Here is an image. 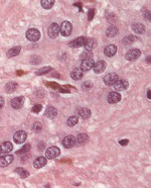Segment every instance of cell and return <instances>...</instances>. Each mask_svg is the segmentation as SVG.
Here are the masks:
<instances>
[{
	"mask_svg": "<svg viewBox=\"0 0 151 188\" xmlns=\"http://www.w3.org/2000/svg\"><path fill=\"white\" fill-rule=\"evenodd\" d=\"M73 25L70 21H63L62 25L59 26V34L63 36H70L72 34Z\"/></svg>",
	"mask_w": 151,
	"mask_h": 188,
	"instance_id": "1",
	"label": "cell"
},
{
	"mask_svg": "<svg viewBox=\"0 0 151 188\" xmlns=\"http://www.w3.org/2000/svg\"><path fill=\"white\" fill-rule=\"evenodd\" d=\"M26 39L30 40V42H38V40L40 39V31L36 29H30L26 31Z\"/></svg>",
	"mask_w": 151,
	"mask_h": 188,
	"instance_id": "2",
	"label": "cell"
},
{
	"mask_svg": "<svg viewBox=\"0 0 151 188\" xmlns=\"http://www.w3.org/2000/svg\"><path fill=\"white\" fill-rule=\"evenodd\" d=\"M59 154H61V150L56 146L49 147L45 152V156H47L48 159H56L57 157H58Z\"/></svg>",
	"mask_w": 151,
	"mask_h": 188,
	"instance_id": "3",
	"label": "cell"
},
{
	"mask_svg": "<svg viewBox=\"0 0 151 188\" xmlns=\"http://www.w3.org/2000/svg\"><path fill=\"white\" fill-rule=\"evenodd\" d=\"M141 55V51L139 49H131L126 54V59L128 61H135L137 60Z\"/></svg>",
	"mask_w": 151,
	"mask_h": 188,
	"instance_id": "4",
	"label": "cell"
},
{
	"mask_svg": "<svg viewBox=\"0 0 151 188\" xmlns=\"http://www.w3.org/2000/svg\"><path fill=\"white\" fill-rule=\"evenodd\" d=\"M48 31V36L50 39H56L58 38V35L59 34V25L57 22H53V24L49 25Z\"/></svg>",
	"mask_w": 151,
	"mask_h": 188,
	"instance_id": "5",
	"label": "cell"
},
{
	"mask_svg": "<svg viewBox=\"0 0 151 188\" xmlns=\"http://www.w3.org/2000/svg\"><path fill=\"white\" fill-rule=\"evenodd\" d=\"M119 79V76L116 73H109L104 77V83L107 86H113V84Z\"/></svg>",
	"mask_w": 151,
	"mask_h": 188,
	"instance_id": "6",
	"label": "cell"
},
{
	"mask_svg": "<svg viewBox=\"0 0 151 188\" xmlns=\"http://www.w3.org/2000/svg\"><path fill=\"white\" fill-rule=\"evenodd\" d=\"M94 64H95V62L93 60V58L83 59V61L81 63V70L82 71H89L93 68Z\"/></svg>",
	"mask_w": 151,
	"mask_h": 188,
	"instance_id": "7",
	"label": "cell"
},
{
	"mask_svg": "<svg viewBox=\"0 0 151 188\" xmlns=\"http://www.w3.org/2000/svg\"><path fill=\"white\" fill-rule=\"evenodd\" d=\"M26 137H27V134L24 131H18L15 132L14 136H13V140H14L16 144H22L26 141Z\"/></svg>",
	"mask_w": 151,
	"mask_h": 188,
	"instance_id": "8",
	"label": "cell"
},
{
	"mask_svg": "<svg viewBox=\"0 0 151 188\" xmlns=\"http://www.w3.org/2000/svg\"><path fill=\"white\" fill-rule=\"evenodd\" d=\"M114 86V89L115 91H124L128 88V86H129V83H128L127 80H117L115 83L113 84Z\"/></svg>",
	"mask_w": 151,
	"mask_h": 188,
	"instance_id": "9",
	"label": "cell"
},
{
	"mask_svg": "<svg viewBox=\"0 0 151 188\" xmlns=\"http://www.w3.org/2000/svg\"><path fill=\"white\" fill-rule=\"evenodd\" d=\"M76 144V137L74 136H67L65 139L63 140V146L65 147L66 149H71L75 146Z\"/></svg>",
	"mask_w": 151,
	"mask_h": 188,
	"instance_id": "10",
	"label": "cell"
},
{
	"mask_svg": "<svg viewBox=\"0 0 151 188\" xmlns=\"http://www.w3.org/2000/svg\"><path fill=\"white\" fill-rule=\"evenodd\" d=\"M121 100V94L117 92V91H113V92H110L108 95V102L111 104H115L118 103Z\"/></svg>",
	"mask_w": 151,
	"mask_h": 188,
	"instance_id": "11",
	"label": "cell"
},
{
	"mask_svg": "<svg viewBox=\"0 0 151 188\" xmlns=\"http://www.w3.org/2000/svg\"><path fill=\"white\" fill-rule=\"evenodd\" d=\"M13 160H14V157L12 155H5L0 157V167H6L8 165H10Z\"/></svg>",
	"mask_w": 151,
	"mask_h": 188,
	"instance_id": "12",
	"label": "cell"
},
{
	"mask_svg": "<svg viewBox=\"0 0 151 188\" xmlns=\"http://www.w3.org/2000/svg\"><path fill=\"white\" fill-rule=\"evenodd\" d=\"M24 103V97L23 96H18L11 100V106L14 109H20Z\"/></svg>",
	"mask_w": 151,
	"mask_h": 188,
	"instance_id": "13",
	"label": "cell"
},
{
	"mask_svg": "<svg viewBox=\"0 0 151 188\" xmlns=\"http://www.w3.org/2000/svg\"><path fill=\"white\" fill-rule=\"evenodd\" d=\"M93 70L96 74H100V73H102L105 71V69H106V63L104 61H98L97 63L94 64L93 66Z\"/></svg>",
	"mask_w": 151,
	"mask_h": 188,
	"instance_id": "14",
	"label": "cell"
},
{
	"mask_svg": "<svg viewBox=\"0 0 151 188\" xmlns=\"http://www.w3.org/2000/svg\"><path fill=\"white\" fill-rule=\"evenodd\" d=\"M86 38L85 36H80V38H77L76 40H72L70 43V47L72 48H80V47H83L86 43Z\"/></svg>",
	"mask_w": 151,
	"mask_h": 188,
	"instance_id": "15",
	"label": "cell"
},
{
	"mask_svg": "<svg viewBox=\"0 0 151 188\" xmlns=\"http://www.w3.org/2000/svg\"><path fill=\"white\" fill-rule=\"evenodd\" d=\"M116 53H117V47L114 45H110V46H108V47L105 48V50H104V54L109 58L115 56Z\"/></svg>",
	"mask_w": 151,
	"mask_h": 188,
	"instance_id": "16",
	"label": "cell"
},
{
	"mask_svg": "<svg viewBox=\"0 0 151 188\" xmlns=\"http://www.w3.org/2000/svg\"><path fill=\"white\" fill-rule=\"evenodd\" d=\"M131 29L137 35H142L145 33V26L142 24H138V22H135V24H132Z\"/></svg>",
	"mask_w": 151,
	"mask_h": 188,
	"instance_id": "17",
	"label": "cell"
},
{
	"mask_svg": "<svg viewBox=\"0 0 151 188\" xmlns=\"http://www.w3.org/2000/svg\"><path fill=\"white\" fill-rule=\"evenodd\" d=\"M118 33H119V30L116 25H110L106 30V35L108 38H115L118 35Z\"/></svg>",
	"mask_w": 151,
	"mask_h": 188,
	"instance_id": "18",
	"label": "cell"
},
{
	"mask_svg": "<svg viewBox=\"0 0 151 188\" xmlns=\"http://www.w3.org/2000/svg\"><path fill=\"white\" fill-rule=\"evenodd\" d=\"M45 165H47V158L43 157V156H42V157L36 158L34 160V162H33V167L36 168V169L43 168V166H45Z\"/></svg>",
	"mask_w": 151,
	"mask_h": 188,
	"instance_id": "19",
	"label": "cell"
},
{
	"mask_svg": "<svg viewBox=\"0 0 151 188\" xmlns=\"http://www.w3.org/2000/svg\"><path fill=\"white\" fill-rule=\"evenodd\" d=\"M77 113L83 120H87V118H89L91 116V110L88 108H79L77 110Z\"/></svg>",
	"mask_w": 151,
	"mask_h": 188,
	"instance_id": "20",
	"label": "cell"
},
{
	"mask_svg": "<svg viewBox=\"0 0 151 188\" xmlns=\"http://www.w3.org/2000/svg\"><path fill=\"white\" fill-rule=\"evenodd\" d=\"M84 46L87 51H92V50L96 48V46H97V40L95 39H87Z\"/></svg>",
	"mask_w": 151,
	"mask_h": 188,
	"instance_id": "21",
	"label": "cell"
},
{
	"mask_svg": "<svg viewBox=\"0 0 151 188\" xmlns=\"http://www.w3.org/2000/svg\"><path fill=\"white\" fill-rule=\"evenodd\" d=\"M84 76V71H82L81 69H75L74 71H72L71 73V77L72 79H74L76 81L81 80Z\"/></svg>",
	"mask_w": 151,
	"mask_h": 188,
	"instance_id": "22",
	"label": "cell"
},
{
	"mask_svg": "<svg viewBox=\"0 0 151 188\" xmlns=\"http://www.w3.org/2000/svg\"><path fill=\"white\" fill-rule=\"evenodd\" d=\"M58 115V110L54 107L53 106H48L47 108V110H45V116L48 118H50V120H53V118L57 117Z\"/></svg>",
	"mask_w": 151,
	"mask_h": 188,
	"instance_id": "23",
	"label": "cell"
},
{
	"mask_svg": "<svg viewBox=\"0 0 151 188\" xmlns=\"http://www.w3.org/2000/svg\"><path fill=\"white\" fill-rule=\"evenodd\" d=\"M88 141H89V137L87 134H80L76 137V142L79 145H85L88 143Z\"/></svg>",
	"mask_w": 151,
	"mask_h": 188,
	"instance_id": "24",
	"label": "cell"
},
{
	"mask_svg": "<svg viewBox=\"0 0 151 188\" xmlns=\"http://www.w3.org/2000/svg\"><path fill=\"white\" fill-rule=\"evenodd\" d=\"M0 147H1V152L2 153H10L13 150V145L10 143V142H4V143Z\"/></svg>",
	"mask_w": 151,
	"mask_h": 188,
	"instance_id": "25",
	"label": "cell"
},
{
	"mask_svg": "<svg viewBox=\"0 0 151 188\" xmlns=\"http://www.w3.org/2000/svg\"><path fill=\"white\" fill-rule=\"evenodd\" d=\"M18 84L15 83V82H9L5 85V92L6 93H12L17 89Z\"/></svg>",
	"mask_w": 151,
	"mask_h": 188,
	"instance_id": "26",
	"label": "cell"
},
{
	"mask_svg": "<svg viewBox=\"0 0 151 188\" xmlns=\"http://www.w3.org/2000/svg\"><path fill=\"white\" fill-rule=\"evenodd\" d=\"M20 51H21V48L20 47H13L12 49H10L7 52V57L8 58L15 57V56H17V55L20 53Z\"/></svg>",
	"mask_w": 151,
	"mask_h": 188,
	"instance_id": "27",
	"label": "cell"
},
{
	"mask_svg": "<svg viewBox=\"0 0 151 188\" xmlns=\"http://www.w3.org/2000/svg\"><path fill=\"white\" fill-rule=\"evenodd\" d=\"M43 8L44 9H50L54 4V0H40Z\"/></svg>",
	"mask_w": 151,
	"mask_h": 188,
	"instance_id": "28",
	"label": "cell"
},
{
	"mask_svg": "<svg viewBox=\"0 0 151 188\" xmlns=\"http://www.w3.org/2000/svg\"><path fill=\"white\" fill-rule=\"evenodd\" d=\"M78 122H79V117H78L77 115H73V116H71V117L68 118L67 125H68V126H75Z\"/></svg>",
	"mask_w": 151,
	"mask_h": 188,
	"instance_id": "29",
	"label": "cell"
},
{
	"mask_svg": "<svg viewBox=\"0 0 151 188\" xmlns=\"http://www.w3.org/2000/svg\"><path fill=\"white\" fill-rule=\"evenodd\" d=\"M15 172H16L17 174H19V176H20L21 178H26V177L29 176L28 171H26L25 169H23V168H16V169H15Z\"/></svg>",
	"mask_w": 151,
	"mask_h": 188,
	"instance_id": "30",
	"label": "cell"
},
{
	"mask_svg": "<svg viewBox=\"0 0 151 188\" xmlns=\"http://www.w3.org/2000/svg\"><path fill=\"white\" fill-rule=\"evenodd\" d=\"M50 71H52V67H43L42 69H38V70L35 72V74L38 76H40V75L47 74V73H48Z\"/></svg>",
	"mask_w": 151,
	"mask_h": 188,
	"instance_id": "31",
	"label": "cell"
},
{
	"mask_svg": "<svg viewBox=\"0 0 151 188\" xmlns=\"http://www.w3.org/2000/svg\"><path fill=\"white\" fill-rule=\"evenodd\" d=\"M30 144H26L25 146H23L22 148L20 149V150H18L17 152L15 153V154H17V155H21V154H26L27 152H29L30 151Z\"/></svg>",
	"mask_w": 151,
	"mask_h": 188,
	"instance_id": "32",
	"label": "cell"
},
{
	"mask_svg": "<svg viewBox=\"0 0 151 188\" xmlns=\"http://www.w3.org/2000/svg\"><path fill=\"white\" fill-rule=\"evenodd\" d=\"M134 40H136V38L134 35H127L124 38V40H123V44L124 45H129V44H132L134 42Z\"/></svg>",
	"mask_w": 151,
	"mask_h": 188,
	"instance_id": "33",
	"label": "cell"
},
{
	"mask_svg": "<svg viewBox=\"0 0 151 188\" xmlns=\"http://www.w3.org/2000/svg\"><path fill=\"white\" fill-rule=\"evenodd\" d=\"M33 130L35 132H42V130H43L42 123H40V122H35L34 125L33 126Z\"/></svg>",
	"mask_w": 151,
	"mask_h": 188,
	"instance_id": "34",
	"label": "cell"
},
{
	"mask_svg": "<svg viewBox=\"0 0 151 188\" xmlns=\"http://www.w3.org/2000/svg\"><path fill=\"white\" fill-rule=\"evenodd\" d=\"M93 87V83L90 81H87V82H84L83 84H82V88H83L84 90H89Z\"/></svg>",
	"mask_w": 151,
	"mask_h": 188,
	"instance_id": "35",
	"label": "cell"
},
{
	"mask_svg": "<svg viewBox=\"0 0 151 188\" xmlns=\"http://www.w3.org/2000/svg\"><path fill=\"white\" fill-rule=\"evenodd\" d=\"M42 109H43V105L42 104H36V105H34V106L33 107V111L34 113H39Z\"/></svg>",
	"mask_w": 151,
	"mask_h": 188,
	"instance_id": "36",
	"label": "cell"
},
{
	"mask_svg": "<svg viewBox=\"0 0 151 188\" xmlns=\"http://www.w3.org/2000/svg\"><path fill=\"white\" fill-rule=\"evenodd\" d=\"M92 53H90V51H87L86 53L82 54V59H87V58H92Z\"/></svg>",
	"mask_w": 151,
	"mask_h": 188,
	"instance_id": "37",
	"label": "cell"
},
{
	"mask_svg": "<svg viewBox=\"0 0 151 188\" xmlns=\"http://www.w3.org/2000/svg\"><path fill=\"white\" fill-rule=\"evenodd\" d=\"M94 13H95V9H91V10L89 11V17L88 19L89 20H92L93 17H94Z\"/></svg>",
	"mask_w": 151,
	"mask_h": 188,
	"instance_id": "38",
	"label": "cell"
},
{
	"mask_svg": "<svg viewBox=\"0 0 151 188\" xmlns=\"http://www.w3.org/2000/svg\"><path fill=\"white\" fill-rule=\"evenodd\" d=\"M4 103H5V100H4V98L2 97V96H0V109L4 106Z\"/></svg>",
	"mask_w": 151,
	"mask_h": 188,
	"instance_id": "39",
	"label": "cell"
},
{
	"mask_svg": "<svg viewBox=\"0 0 151 188\" xmlns=\"http://www.w3.org/2000/svg\"><path fill=\"white\" fill-rule=\"evenodd\" d=\"M128 143H129V141L128 140H122V141L119 142V144H120L121 146H127Z\"/></svg>",
	"mask_w": 151,
	"mask_h": 188,
	"instance_id": "40",
	"label": "cell"
},
{
	"mask_svg": "<svg viewBox=\"0 0 151 188\" xmlns=\"http://www.w3.org/2000/svg\"><path fill=\"white\" fill-rule=\"evenodd\" d=\"M38 146H39V147H38V150H39V151H43V150H44V148H45V147H44V144H43H43L40 143Z\"/></svg>",
	"mask_w": 151,
	"mask_h": 188,
	"instance_id": "41",
	"label": "cell"
},
{
	"mask_svg": "<svg viewBox=\"0 0 151 188\" xmlns=\"http://www.w3.org/2000/svg\"><path fill=\"white\" fill-rule=\"evenodd\" d=\"M147 98L151 99V90L150 89H148V91H147Z\"/></svg>",
	"mask_w": 151,
	"mask_h": 188,
	"instance_id": "42",
	"label": "cell"
},
{
	"mask_svg": "<svg viewBox=\"0 0 151 188\" xmlns=\"http://www.w3.org/2000/svg\"><path fill=\"white\" fill-rule=\"evenodd\" d=\"M146 62H148V63L150 64V56H149V57H148L147 59H146Z\"/></svg>",
	"mask_w": 151,
	"mask_h": 188,
	"instance_id": "43",
	"label": "cell"
},
{
	"mask_svg": "<svg viewBox=\"0 0 151 188\" xmlns=\"http://www.w3.org/2000/svg\"><path fill=\"white\" fill-rule=\"evenodd\" d=\"M0 154H2V152H1V147H0Z\"/></svg>",
	"mask_w": 151,
	"mask_h": 188,
	"instance_id": "44",
	"label": "cell"
}]
</instances>
